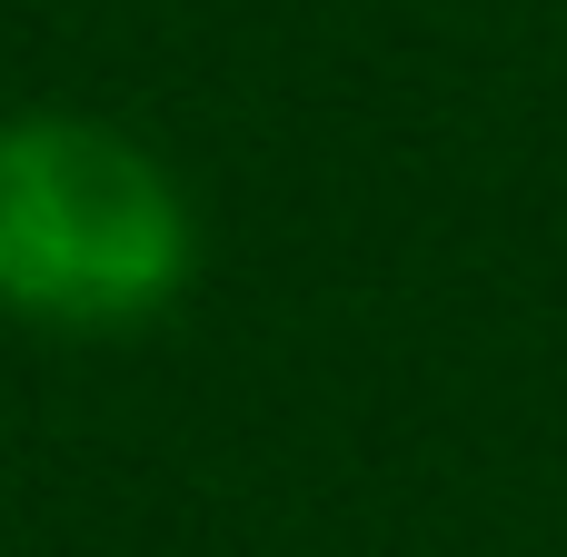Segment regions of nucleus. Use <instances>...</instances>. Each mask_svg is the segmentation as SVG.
Wrapping results in <instances>:
<instances>
[{
  "label": "nucleus",
  "instance_id": "f257e3e1",
  "mask_svg": "<svg viewBox=\"0 0 567 557\" xmlns=\"http://www.w3.org/2000/svg\"><path fill=\"white\" fill-rule=\"evenodd\" d=\"M199 229L150 140L90 110L0 120V309L40 329H130L189 289Z\"/></svg>",
  "mask_w": 567,
  "mask_h": 557
}]
</instances>
